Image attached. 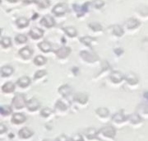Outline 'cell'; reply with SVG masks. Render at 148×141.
I'll use <instances>...</instances> for the list:
<instances>
[{"instance_id":"6da1fadb","label":"cell","mask_w":148,"mask_h":141,"mask_svg":"<svg viewBox=\"0 0 148 141\" xmlns=\"http://www.w3.org/2000/svg\"><path fill=\"white\" fill-rule=\"evenodd\" d=\"M101 135L103 137L107 138V139L114 140L115 135H116V131L113 126L107 125V126L101 128V130L98 131V135Z\"/></svg>"},{"instance_id":"7a4b0ae2","label":"cell","mask_w":148,"mask_h":141,"mask_svg":"<svg viewBox=\"0 0 148 141\" xmlns=\"http://www.w3.org/2000/svg\"><path fill=\"white\" fill-rule=\"evenodd\" d=\"M27 100L25 98L24 95L20 93H16L12 99V106L16 109H21L26 106Z\"/></svg>"},{"instance_id":"3957f363","label":"cell","mask_w":148,"mask_h":141,"mask_svg":"<svg viewBox=\"0 0 148 141\" xmlns=\"http://www.w3.org/2000/svg\"><path fill=\"white\" fill-rule=\"evenodd\" d=\"M67 12H68V5L66 3H58L57 5L54 6L52 10L53 14L58 17L64 15Z\"/></svg>"},{"instance_id":"277c9868","label":"cell","mask_w":148,"mask_h":141,"mask_svg":"<svg viewBox=\"0 0 148 141\" xmlns=\"http://www.w3.org/2000/svg\"><path fill=\"white\" fill-rule=\"evenodd\" d=\"M26 106L28 111H36L40 108V102L38 101V99L33 97L26 102Z\"/></svg>"},{"instance_id":"5b68a950","label":"cell","mask_w":148,"mask_h":141,"mask_svg":"<svg viewBox=\"0 0 148 141\" xmlns=\"http://www.w3.org/2000/svg\"><path fill=\"white\" fill-rule=\"evenodd\" d=\"M127 117H128V116L124 115L123 111L121 110V111H119V112H117V113H115L114 115H113L112 120H113L114 123H116V124H122V123L127 121Z\"/></svg>"},{"instance_id":"8992f818","label":"cell","mask_w":148,"mask_h":141,"mask_svg":"<svg viewBox=\"0 0 148 141\" xmlns=\"http://www.w3.org/2000/svg\"><path fill=\"white\" fill-rule=\"evenodd\" d=\"M27 120V117L24 114L21 113H15L12 116L11 121L12 124L14 125H21L22 123H24Z\"/></svg>"},{"instance_id":"52a82bcc","label":"cell","mask_w":148,"mask_h":141,"mask_svg":"<svg viewBox=\"0 0 148 141\" xmlns=\"http://www.w3.org/2000/svg\"><path fill=\"white\" fill-rule=\"evenodd\" d=\"M33 135H34V132H33L31 129L27 128V127H23V128H21V130L19 131V132H18V135H19V137H20L21 139H23V140L30 139L31 137L33 136Z\"/></svg>"},{"instance_id":"ba28073f","label":"cell","mask_w":148,"mask_h":141,"mask_svg":"<svg viewBox=\"0 0 148 141\" xmlns=\"http://www.w3.org/2000/svg\"><path fill=\"white\" fill-rule=\"evenodd\" d=\"M80 55L87 62H95L98 59L97 55H95L92 53L88 52V51H86V50H82V52L80 53Z\"/></svg>"},{"instance_id":"9c48e42d","label":"cell","mask_w":148,"mask_h":141,"mask_svg":"<svg viewBox=\"0 0 148 141\" xmlns=\"http://www.w3.org/2000/svg\"><path fill=\"white\" fill-rule=\"evenodd\" d=\"M40 24L43 25L44 26H45V27L50 28V27L54 26L55 21H54V19H53L51 16L46 15L45 16V17H43V18L41 19V21H40Z\"/></svg>"},{"instance_id":"30bf717a","label":"cell","mask_w":148,"mask_h":141,"mask_svg":"<svg viewBox=\"0 0 148 141\" xmlns=\"http://www.w3.org/2000/svg\"><path fill=\"white\" fill-rule=\"evenodd\" d=\"M44 35V31L38 28V27H33L29 31V36L32 37V39H40Z\"/></svg>"},{"instance_id":"8fae6325","label":"cell","mask_w":148,"mask_h":141,"mask_svg":"<svg viewBox=\"0 0 148 141\" xmlns=\"http://www.w3.org/2000/svg\"><path fill=\"white\" fill-rule=\"evenodd\" d=\"M70 53H71V49L69 47L65 46L62 47V48L58 49V50H57L55 51L56 55L58 58H60V59H64V58H66L67 56H69Z\"/></svg>"},{"instance_id":"7c38bea8","label":"cell","mask_w":148,"mask_h":141,"mask_svg":"<svg viewBox=\"0 0 148 141\" xmlns=\"http://www.w3.org/2000/svg\"><path fill=\"white\" fill-rule=\"evenodd\" d=\"M84 135L90 140L98 139V131H96V130L94 128H88L84 132Z\"/></svg>"},{"instance_id":"4fadbf2b","label":"cell","mask_w":148,"mask_h":141,"mask_svg":"<svg viewBox=\"0 0 148 141\" xmlns=\"http://www.w3.org/2000/svg\"><path fill=\"white\" fill-rule=\"evenodd\" d=\"M123 78L124 77L123 76V74L120 72H119V71H114L110 74L111 81L113 83H114V84H119V83L122 82V80L123 79Z\"/></svg>"},{"instance_id":"5bb4252c","label":"cell","mask_w":148,"mask_h":141,"mask_svg":"<svg viewBox=\"0 0 148 141\" xmlns=\"http://www.w3.org/2000/svg\"><path fill=\"white\" fill-rule=\"evenodd\" d=\"M32 54H33L32 50L28 47H24V48H22L19 50V55L24 59H29L30 58L32 57Z\"/></svg>"},{"instance_id":"9a60e30c","label":"cell","mask_w":148,"mask_h":141,"mask_svg":"<svg viewBox=\"0 0 148 141\" xmlns=\"http://www.w3.org/2000/svg\"><path fill=\"white\" fill-rule=\"evenodd\" d=\"M0 73L2 77H8L13 73V68L11 67L10 65H5L2 67L0 69Z\"/></svg>"},{"instance_id":"2e32d148","label":"cell","mask_w":148,"mask_h":141,"mask_svg":"<svg viewBox=\"0 0 148 141\" xmlns=\"http://www.w3.org/2000/svg\"><path fill=\"white\" fill-rule=\"evenodd\" d=\"M16 84H17L20 88H27V87H28V86L31 84V79H30L29 77L24 76V77L20 78L17 80Z\"/></svg>"},{"instance_id":"e0dca14e","label":"cell","mask_w":148,"mask_h":141,"mask_svg":"<svg viewBox=\"0 0 148 141\" xmlns=\"http://www.w3.org/2000/svg\"><path fill=\"white\" fill-rule=\"evenodd\" d=\"M38 47L40 48V50L43 51L44 53H48L51 51L52 50V46L51 45L48 41H42L38 44Z\"/></svg>"},{"instance_id":"ac0fdd59","label":"cell","mask_w":148,"mask_h":141,"mask_svg":"<svg viewBox=\"0 0 148 141\" xmlns=\"http://www.w3.org/2000/svg\"><path fill=\"white\" fill-rule=\"evenodd\" d=\"M125 79H126V81H127L128 84H132V85L138 84V79L137 78V76H136V74L132 73V72L127 73L125 75Z\"/></svg>"},{"instance_id":"d6986e66","label":"cell","mask_w":148,"mask_h":141,"mask_svg":"<svg viewBox=\"0 0 148 141\" xmlns=\"http://www.w3.org/2000/svg\"><path fill=\"white\" fill-rule=\"evenodd\" d=\"M14 89H15V85L11 82H7L2 87L3 92L5 93H11L14 91Z\"/></svg>"},{"instance_id":"ffe728a7","label":"cell","mask_w":148,"mask_h":141,"mask_svg":"<svg viewBox=\"0 0 148 141\" xmlns=\"http://www.w3.org/2000/svg\"><path fill=\"white\" fill-rule=\"evenodd\" d=\"M95 112H96V115L101 118H107L110 115V111L106 107H100L96 109Z\"/></svg>"},{"instance_id":"44dd1931","label":"cell","mask_w":148,"mask_h":141,"mask_svg":"<svg viewBox=\"0 0 148 141\" xmlns=\"http://www.w3.org/2000/svg\"><path fill=\"white\" fill-rule=\"evenodd\" d=\"M74 99L81 104H86L88 101V96L85 93H77L75 96Z\"/></svg>"},{"instance_id":"7402d4cb","label":"cell","mask_w":148,"mask_h":141,"mask_svg":"<svg viewBox=\"0 0 148 141\" xmlns=\"http://www.w3.org/2000/svg\"><path fill=\"white\" fill-rule=\"evenodd\" d=\"M125 25H126V26L128 29H134V28L138 27L140 25V22L137 19H135V18H129L125 22Z\"/></svg>"},{"instance_id":"603a6c76","label":"cell","mask_w":148,"mask_h":141,"mask_svg":"<svg viewBox=\"0 0 148 141\" xmlns=\"http://www.w3.org/2000/svg\"><path fill=\"white\" fill-rule=\"evenodd\" d=\"M127 120H129V121L131 122V124L132 125H137V124H140L142 122V118L141 116L138 114H133V115H128Z\"/></svg>"},{"instance_id":"cb8c5ba5","label":"cell","mask_w":148,"mask_h":141,"mask_svg":"<svg viewBox=\"0 0 148 141\" xmlns=\"http://www.w3.org/2000/svg\"><path fill=\"white\" fill-rule=\"evenodd\" d=\"M16 25L19 28H24L29 25V20L26 17H20L16 21Z\"/></svg>"},{"instance_id":"d4e9b609","label":"cell","mask_w":148,"mask_h":141,"mask_svg":"<svg viewBox=\"0 0 148 141\" xmlns=\"http://www.w3.org/2000/svg\"><path fill=\"white\" fill-rule=\"evenodd\" d=\"M64 31L65 33L70 37H74L77 35V31L76 30V28H74L73 26H69V27H64Z\"/></svg>"},{"instance_id":"484cf974","label":"cell","mask_w":148,"mask_h":141,"mask_svg":"<svg viewBox=\"0 0 148 141\" xmlns=\"http://www.w3.org/2000/svg\"><path fill=\"white\" fill-rule=\"evenodd\" d=\"M59 93L64 97H68L69 94L72 93V88L68 85H64L59 88Z\"/></svg>"},{"instance_id":"4316f807","label":"cell","mask_w":148,"mask_h":141,"mask_svg":"<svg viewBox=\"0 0 148 141\" xmlns=\"http://www.w3.org/2000/svg\"><path fill=\"white\" fill-rule=\"evenodd\" d=\"M46 62H47L46 58L44 57V56H41V55H38V56H36L34 59V64L38 65V66L44 65Z\"/></svg>"},{"instance_id":"83f0119b","label":"cell","mask_w":148,"mask_h":141,"mask_svg":"<svg viewBox=\"0 0 148 141\" xmlns=\"http://www.w3.org/2000/svg\"><path fill=\"white\" fill-rule=\"evenodd\" d=\"M36 3L40 8H47L50 5L49 0H36Z\"/></svg>"},{"instance_id":"f1b7e54d","label":"cell","mask_w":148,"mask_h":141,"mask_svg":"<svg viewBox=\"0 0 148 141\" xmlns=\"http://www.w3.org/2000/svg\"><path fill=\"white\" fill-rule=\"evenodd\" d=\"M12 113V108L9 106H0V114L3 115H8Z\"/></svg>"},{"instance_id":"f546056e","label":"cell","mask_w":148,"mask_h":141,"mask_svg":"<svg viewBox=\"0 0 148 141\" xmlns=\"http://www.w3.org/2000/svg\"><path fill=\"white\" fill-rule=\"evenodd\" d=\"M113 33L117 37H122L123 35V30L120 26L115 25L113 26Z\"/></svg>"},{"instance_id":"4dcf8cb0","label":"cell","mask_w":148,"mask_h":141,"mask_svg":"<svg viewBox=\"0 0 148 141\" xmlns=\"http://www.w3.org/2000/svg\"><path fill=\"white\" fill-rule=\"evenodd\" d=\"M80 41L82 42V43H83V44L86 45V46H90L91 42L95 41V39L90 37H82V38L80 39Z\"/></svg>"},{"instance_id":"1f68e13d","label":"cell","mask_w":148,"mask_h":141,"mask_svg":"<svg viewBox=\"0 0 148 141\" xmlns=\"http://www.w3.org/2000/svg\"><path fill=\"white\" fill-rule=\"evenodd\" d=\"M0 44L2 45V46L4 47V48H8V47L11 46L12 41H11V39L9 37H3L0 41Z\"/></svg>"},{"instance_id":"d6a6232c","label":"cell","mask_w":148,"mask_h":141,"mask_svg":"<svg viewBox=\"0 0 148 141\" xmlns=\"http://www.w3.org/2000/svg\"><path fill=\"white\" fill-rule=\"evenodd\" d=\"M15 41L16 43L18 44H23V43H26L27 41V37L25 35H22V34H19L17 35L15 38Z\"/></svg>"},{"instance_id":"836d02e7","label":"cell","mask_w":148,"mask_h":141,"mask_svg":"<svg viewBox=\"0 0 148 141\" xmlns=\"http://www.w3.org/2000/svg\"><path fill=\"white\" fill-rule=\"evenodd\" d=\"M55 107L58 110H59V111H67V109H68V106H66V104H64V102L62 101H60V100L56 102Z\"/></svg>"},{"instance_id":"e575fe53","label":"cell","mask_w":148,"mask_h":141,"mask_svg":"<svg viewBox=\"0 0 148 141\" xmlns=\"http://www.w3.org/2000/svg\"><path fill=\"white\" fill-rule=\"evenodd\" d=\"M52 113H53L52 110L46 107V108H44V109L41 110V111H40V115H41L42 117L46 118V117H49V115H52Z\"/></svg>"},{"instance_id":"d590c367","label":"cell","mask_w":148,"mask_h":141,"mask_svg":"<svg viewBox=\"0 0 148 141\" xmlns=\"http://www.w3.org/2000/svg\"><path fill=\"white\" fill-rule=\"evenodd\" d=\"M89 27L90 29H92L93 31H99L102 30V26L101 24L97 23V22H92V23H90L89 24Z\"/></svg>"},{"instance_id":"8d00e7d4","label":"cell","mask_w":148,"mask_h":141,"mask_svg":"<svg viewBox=\"0 0 148 141\" xmlns=\"http://www.w3.org/2000/svg\"><path fill=\"white\" fill-rule=\"evenodd\" d=\"M46 73H46L45 70H38V71H36V73H35L34 78H35V79H38V78H42L43 76H45Z\"/></svg>"},{"instance_id":"74e56055","label":"cell","mask_w":148,"mask_h":141,"mask_svg":"<svg viewBox=\"0 0 148 141\" xmlns=\"http://www.w3.org/2000/svg\"><path fill=\"white\" fill-rule=\"evenodd\" d=\"M70 141H84V139H83V137H82V135H80V134H75L71 138Z\"/></svg>"},{"instance_id":"f35d334b","label":"cell","mask_w":148,"mask_h":141,"mask_svg":"<svg viewBox=\"0 0 148 141\" xmlns=\"http://www.w3.org/2000/svg\"><path fill=\"white\" fill-rule=\"evenodd\" d=\"M93 6L95 8H101L104 6V2L102 0H95L93 2Z\"/></svg>"},{"instance_id":"ab89813d","label":"cell","mask_w":148,"mask_h":141,"mask_svg":"<svg viewBox=\"0 0 148 141\" xmlns=\"http://www.w3.org/2000/svg\"><path fill=\"white\" fill-rule=\"evenodd\" d=\"M55 141H69V140L65 135H61L58 136Z\"/></svg>"},{"instance_id":"60d3db41","label":"cell","mask_w":148,"mask_h":141,"mask_svg":"<svg viewBox=\"0 0 148 141\" xmlns=\"http://www.w3.org/2000/svg\"><path fill=\"white\" fill-rule=\"evenodd\" d=\"M5 132H7V127L4 124L0 123V135L4 134Z\"/></svg>"},{"instance_id":"b9f144b4","label":"cell","mask_w":148,"mask_h":141,"mask_svg":"<svg viewBox=\"0 0 148 141\" xmlns=\"http://www.w3.org/2000/svg\"><path fill=\"white\" fill-rule=\"evenodd\" d=\"M24 3H27V4H30L32 3H36V0H23Z\"/></svg>"},{"instance_id":"7bdbcfd3","label":"cell","mask_w":148,"mask_h":141,"mask_svg":"<svg viewBox=\"0 0 148 141\" xmlns=\"http://www.w3.org/2000/svg\"><path fill=\"white\" fill-rule=\"evenodd\" d=\"M8 2H10V3H16V2H18L19 0H8Z\"/></svg>"},{"instance_id":"ee69618b","label":"cell","mask_w":148,"mask_h":141,"mask_svg":"<svg viewBox=\"0 0 148 141\" xmlns=\"http://www.w3.org/2000/svg\"><path fill=\"white\" fill-rule=\"evenodd\" d=\"M1 33H2V29L0 28V35H1Z\"/></svg>"},{"instance_id":"f6af8a7d","label":"cell","mask_w":148,"mask_h":141,"mask_svg":"<svg viewBox=\"0 0 148 141\" xmlns=\"http://www.w3.org/2000/svg\"><path fill=\"white\" fill-rule=\"evenodd\" d=\"M43 141H49V140H44Z\"/></svg>"},{"instance_id":"bcb514c9","label":"cell","mask_w":148,"mask_h":141,"mask_svg":"<svg viewBox=\"0 0 148 141\" xmlns=\"http://www.w3.org/2000/svg\"><path fill=\"white\" fill-rule=\"evenodd\" d=\"M0 3H1V0H0Z\"/></svg>"}]
</instances>
